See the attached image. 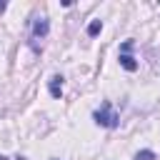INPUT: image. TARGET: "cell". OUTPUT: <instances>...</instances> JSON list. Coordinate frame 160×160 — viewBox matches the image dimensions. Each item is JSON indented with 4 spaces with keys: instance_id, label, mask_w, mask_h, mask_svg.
I'll use <instances>...</instances> for the list:
<instances>
[{
    "instance_id": "cell-1",
    "label": "cell",
    "mask_w": 160,
    "mask_h": 160,
    "mask_svg": "<svg viewBox=\"0 0 160 160\" xmlns=\"http://www.w3.org/2000/svg\"><path fill=\"white\" fill-rule=\"evenodd\" d=\"M92 118H95V122H98V125H102V128H110V130L120 125V118H118V112L112 110V105H110L108 100H105V102H100V108L92 112Z\"/></svg>"
},
{
    "instance_id": "cell-5",
    "label": "cell",
    "mask_w": 160,
    "mask_h": 160,
    "mask_svg": "<svg viewBox=\"0 0 160 160\" xmlns=\"http://www.w3.org/2000/svg\"><path fill=\"white\" fill-rule=\"evenodd\" d=\"M100 30H102V22H100V20H92V22L88 25V35H90V38H95Z\"/></svg>"
},
{
    "instance_id": "cell-3",
    "label": "cell",
    "mask_w": 160,
    "mask_h": 160,
    "mask_svg": "<svg viewBox=\"0 0 160 160\" xmlns=\"http://www.w3.org/2000/svg\"><path fill=\"white\" fill-rule=\"evenodd\" d=\"M48 88H50V95H52V98H60V95H62V78H60V75H52Z\"/></svg>"
},
{
    "instance_id": "cell-4",
    "label": "cell",
    "mask_w": 160,
    "mask_h": 160,
    "mask_svg": "<svg viewBox=\"0 0 160 160\" xmlns=\"http://www.w3.org/2000/svg\"><path fill=\"white\" fill-rule=\"evenodd\" d=\"M120 65H122L128 72H135V70H138V62H135V58H132V55H128V52H120Z\"/></svg>"
},
{
    "instance_id": "cell-2",
    "label": "cell",
    "mask_w": 160,
    "mask_h": 160,
    "mask_svg": "<svg viewBox=\"0 0 160 160\" xmlns=\"http://www.w3.org/2000/svg\"><path fill=\"white\" fill-rule=\"evenodd\" d=\"M50 30V22L45 15H35L32 22H30V40H32V48H35V40H42Z\"/></svg>"
},
{
    "instance_id": "cell-7",
    "label": "cell",
    "mask_w": 160,
    "mask_h": 160,
    "mask_svg": "<svg viewBox=\"0 0 160 160\" xmlns=\"http://www.w3.org/2000/svg\"><path fill=\"white\" fill-rule=\"evenodd\" d=\"M0 160H8V158H2V155H0Z\"/></svg>"
},
{
    "instance_id": "cell-6",
    "label": "cell",
    "mask_w": 160,
    "mask_h": 160,
    "mask_svg": "<svg viewBox=\"0 0 160 160\" xmlns=\"http://www.w3.org/2000/svg\"><path fill=\"white\" fill-rule=\"evenodd\" d=\"M135 160H155V152H152V150H140V152L135 155Z\"/></svg>"
}]
</instances>
